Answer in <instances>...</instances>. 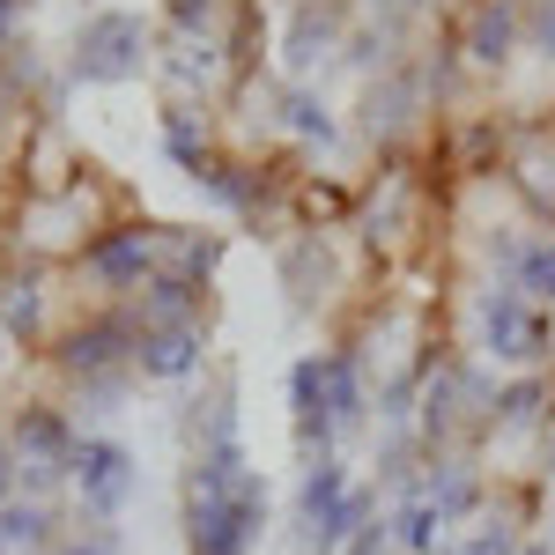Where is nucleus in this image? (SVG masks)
I'll use <instances>...</instances> for the list:
<instances>
[{"label": "nucleus", "mask_w": 555, "mask_h": 555, "mask_svg": "<svg viewBox=\"0 0 555 555\" xmlns=\"http://www.w3.org/2000/svg\"><path fill=\"white\" fill-rule=\"evenodd\" d=\"M267 541V474L245 460V437L201 444L185 460V548L253 555Z\"/></svg>", "instance_id": "f257e3e1"}, {"label": "nucleus", "mask_w": 555, "mask_h": 555, "mask_svg": "<svg viewBox=\"0 0 555 555\" xmlns=\"http://www.w3.org/2000/svg\"><path fill=\"white\" fill-rule=\"evenodd\" d=\"M474 326H481V356L504 371H541L555 356V319L541 304H526L512 282H489L474 297Z\"/></svg>", "instance_id": "f03ea898"}, {"label": "nucleus", "mask_w": 555, "mask_h": 555, "mask_svg": "<svg viewBox=\"0 0 555 555\" xmlns=\"http://www.w3.org/2000/svg\"><path fill=\"white\" fill-rule=\"evenodd\" d=\"M75 423L60 415V408H23L15 429H8V452H15V481L30 489V496H52V489H67V474H75Z\"/></svg>", "instance_id": "7ed1b4c3"}, {"label": "nucleus", "mask_w": 555, "mask_h": 555, "mask_svg": "<svg viewBox=\"0 0 555 555\" xmlns=\"http://www.w3.org/2000/svg\"><path fill=\"white\" fill-rule=\"evenodd\" d=\"M67 489L82 496V512L96 526H119L127 504L141 496V460H133L119 437H82L75 444V474H67Z\"/></svg>", "instance_id": "20e7f679"}, {"label": "nucleus", "mask_w": 555, "mask_h": 555, "mask_svg": "<svg viewBox=\"0 0 555 555\" xmlns=\"http://www.w3.org/2000/svg\"><path fill=\"white\" fill-rule=\"evenodd\" d=\"M141 52H149L141 15L104 8V15H89L82 38H75V82H127V75H141Z\"/></svg>", "instance_id": "39448f33"}, {"label": "nucleus", "mask_w": 555, "mask_h": 555, "mask_svg": "<svg viewBox=\"0 0 555 555\" xmlns=\"http://www.w3.org/2000/svg\"><path fill=\"white\" fill-rule=\"evenodd\" d=\"M133 341H141L133 311H104V319H89V326H75V334H67L60 363H67L82 385L89 378H127V371H133Z\"/></svg>", "instance_id": "423d86ee"}, {"label": "nucleus", "mask_w": 555, "mask_h": 555, "mask_svg": "<svg viewBox=\"0 0 555 555\" xmlns=\"http://www.w3.org/2000/svg\"><path fill=\"white\" fill-rule=\"evenodd\" d=\"M201 356H208L201 319H185V326H141V341H133V378L178 385V378H193V371H201Z\"/></svg>", "instance_id": "0eeeda50"}, {"label": "nucleus", "mask_w": 555, "mask_h": 555, "mask_svg": "<svg viewBox=\"0 0 555 555\" xmlns=\"http://www.w3.org/2000/svg\"><path fill=\"white\" fill-rule=\"evenodd\" d=\"M289 429L297 444L319 460L334 452V408H326V356H297L289 363Z\"/></svg>", "instance_id": "6e6552de"}, {"label": "nucleus", "mask_w": 555, "mask_h": 555, "mask_svg": "<svg viewBox=\"0 0 555 555\" xmlns=\"http://www.w3.org/2000/svg\"><path fill=\"white\" fill-rule=\"evenodd\" d=\"M149 267H156V237H149V230H112V237L89 245V274H96L104 289H141Z\"/></svg>", "instance_id": "1a4fd4ad"}, {"label": "nucleus", "mask_w": 555, "mask_h": 555, "mask_svg": "<svg viewBox=\"0 0 555 555\" xmlns=\"http://www.w3.org/2000/svg\"><path fill=\"white\" fill-rule=\"evenodd\" d=\"M60 541H67V533H60L52 504H38V496L0 504V555H52Z\"/></svg>", "instance_id": "9d476101"}, {"label": "nucleus", "mask_w": 555, "mask_h": 555, "mask_svg": "<svg viewBox=\"0 0 555 555\" xmlns=\"http://www.w3.org/2000/svg\"><path fill=\"white\" fill-rule=\"evenodd\" d=\"M423 496L437 504L444 526H474V518H481V474H474L467 460H437L429 481H423Z\"/></svg>", "instance_id": "9b49d317"}, {"label": "nucleus", "mask_w": 555, "mask_h": 555, "mask_svg": "<svg viewBox=\"0 0 555 555\" xmlns=\"http://www.w3.org/2000/svg\"><path fill=\"white\" fill-rule=\"evenodd\" d=\"M385 526H392V548L400 555H437L444 548V518H437V504H429L423 489H408V496L385 512Z\"/></svg>", "instance_id": "f8f14e48"}, {"label": "nucleus", "mask_w": 555, "mask_h": 555, "mask_svg": "<svg viewBox=\"0 0 555 555\" xmlns=\"http://www.w3.org/2000/svg\"><path fill=\"white\" fill-rule=\"evenodd\" d=\"M326 408H334V437L371 415V378L356 356H326Z\"/></svg>", "instance_id": "ddd939ff"}, {"label": "nucleus", "mask_w": 555, "mask_h": 555, "mask_svg": "<svg viewBox=\"0 0 555 555\" xmlns=\"http://www.w3.org/2000/svg\"><path fill=\"white\" fill-rule=\"evenodd\" d=\"M489 408H496V429H541V423H555V415H548V378H541V371H518Z\"/></svg>", "instance_id": "4468645a"}, {"label": "nucleus", "mask_w": 555, "mask_h": 555, "mask_svg": "<svg viewBox=\"0 0 555 555\" xmlns=\"http://www.w3.org/2000/svg\"><path fill=\"white\" fill-rule=\"evenodd\" d=\"M0 334H8V341H38L44 334V282L38 274L0 282Z\"/></svg>", "instance_id": "2eb2a0df"}, {"label": "nucleus", "mask_w": 555, "mask_h": 555, "mask_svg": "<svg viewBox=\"0 0 555 555\" xmlns=\"http://www.w3.org/2000/svg\"><path fill=\"white\" fill-rule=\"evenodd\" d=\"M512 289H518L526 304L555 311V237H533V245H518V259H512Z\"/></svg>", "instance_id": "dca6fc26"}, {"label": "nucleus", "mask_w": 555, "mask_h": 555, "mask_svg": "<svg viewBox=\"0 0 555 555\" xmlns=\"http://www.w3.org/2000/svg\"><path fill=\"white\" fill-rule=\"evenodd\" d=\"M512 38H518L512 8H496V0H489V8L474 15V30H467V52L481 60V67H504V60H512Z\"/></svg>", "instance_id": "f3484780"}, {"label": "nucleus", "mask_w": 555, "mask_h": 555, "mask_svg": "<svg viewBox=\"0 0 555 555\" xmlns=\"http://www.w3.org/2000/svg\"><path fill=\"white\" fill-rule=\"evenodd\" d=\"M282 127L304 133V141H334V112H326L311 89H289V96H282Z\"/></svg>", "instance_id": "a211bd4d"}, {"label": "nucleus", "mask_w": 555, "mask_h": 555, "mask_svg": "<svg viewBox=\"0 0 555 555\" xmlns=\"http://www.w3.org/2000/svg\"><path fill=\"white\" fill-rule=\"evenodd\" d=\"M326 38H334V23H326L319 8H304V15H297V30H289V67H311V60L326 52Z\"/></svg>", "instance_id": "6ab92c4d"}, {"label": "nucleus", "mask_w": 555, "mask_h": 555, "mask_svg": "<svg viewBox=\"0 0 555 555\" xmlns=\"http://www.w3.org/2000/svg\"><path fill=\"white\" fill-rule=\"evenodd\" d=\"M193 178L208 185L222 208H253V178H237V171H222V164H193Z\"/></svg>", "instance_id": "aec40b11"}, {"label": "nucleus", "mask_w": 555, "mask_h": 555, "mask_svg": "<svg viewBox=\"0 0 555 555\" xmlns=\"http://www.w3.org/2000/svg\"><path fill=\"white\" fill-rule=\"evenodd\" d=\"M52 555H119V533L112 526H89V533H67Z\"/></svg>", "instance_id": "412c9836"}, {"label": "nucleus", "mask_w": 555, "mask_h": 555, "mask_svg": "<svg viewBox=\"0 0 555 555\" xmlns=\"http://www.w3.org/2000/svg\"><path fill=\"white\" fill-rule=\"evenodd\" d=\"M533 38H541V52H555V0H541V23H533Z\"/></svg>", "instance_id": "4be33fe9"}, {"label": "nucleus", "mask_w": 555, "mask_h": 555, "mask_svg": "<svg viewBox=\"0 0 555 555\" xmlns=\"http://www.w3.org/2000/svg\"><path fill=\"white\" fill-rule=\"evenodd\" d=\"M518 555H555V541H518Z\"/></svg>", "instance_id": "5701e85b"}, {"label": "nucleus", "mask_w": 555, "mask_h": 555, "mask_svg": "<svg viewBox=\"0 0 555 555\" xmlns=\"http://www.w3.org/2000/svg\"><path fill=\"white\" fill-rule=\"evenodd\" d=\"M8 23H15V0H0V30H8Z\"/></svg>", "instance_id": "b1692460"}, {"label": "nucleus", "mask_w": 555, "mask_h": 555, "mask_svg": "<svg viewBox=\"0 0 555 555\" xmlns=\"http://www.w3.org/2000/svg\"><path fill=\"white\" fill-rule=\"evenodd\" d=\"M548 474H555V423H548Z\"/></svg>", "instance_id": "393cba45"}, {"label": "nucleus", "mask_w": 555, "mask_h": 555, "mask_svg": "<svg viewBox=\"0 0 555 555\" xmlns=\"http://www.w3.org/2000/svg\"><path fill=\"white\" fill-rule=\"evenodd\" d=\"M0 119H8V89H0Z\"/></svg>", "instance_id": "a878e982"}, {"label": "nucleus", "mask_w": 555, "mask_h": 555, "mask_svg": "<svg viewBox=\"0 0 555 555\" xmlns=\"http://www.w3.org/2000/svg\"><path fill=\"white\" fill-rule=\"evenodd\" d=\"M548 541H555V518H548Z\"/></svg>", "instance_id": "bb28decb"}]
</instances>
